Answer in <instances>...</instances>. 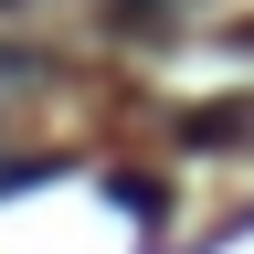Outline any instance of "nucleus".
<instances>
[{"label": "nucleus", "instance_id": "obj_1", "mask_svg": "<svg viewBox=\"0 0 254 254\" xmlns=\"http://www.w3.org/2000/svg\"><path fill=\"white\" fill-rule=\"evenodd\" d=\"M190 138H201V148H222V138H254V95H244V106H201V117H190Z\"/></svg>", "mask_w": 254, "mask_h": 254}]
</instances>
